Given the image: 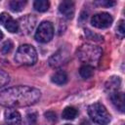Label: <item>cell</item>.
<instances>
[{"instance_id": "cell-28", "label": "cell", "mask_w": 125, "mask_h": 125, "mask_svg": "<svg viewBox=\"0 0 125 125\" xmlns=\"http://www.w3.org/2000/svg\"><path fill=\"white\" fill-rule=\"evenodd\" d=\"M6 125H7V124H6Z\"/></svg>"}, {"instance_id": "cell-4", "label": "cell", "mask_w": 125, "mask_h": 125, "mask_svg": "<svg viewBox=\"0 0 125 125\" xmlns=\"http://www.w3.org/2000/svg\"><path fill=\"white\" fill-rule=\"evenodd\" d=\"M88 114L90 118L99 125H107L110 122V114L104 104L95 103L88 106Z\"/></svg>"}, {"instance_id": "cell-26", "label": "cell", "mask_w": 125, "mask_h": 125, "mask_svg": "<svg viewBox=\"0 0 125 125\" xmlns=\"http://www.w3.org/2000/svg\"><path fill=\"white\" fill-rule=\"evenodd\" d=\"M2 38H3V33H2V31L0 30V40H1Z\"/></svg>"}, {"instance_id": "cell-27", "label": "cell", "mask_w": 125, "mask_h": 125, "mask_svg": "<svg viewBox=\"0 0 125 125\" xmlns=\"http://www.w3.org/2000/svg\"><path fill=\"white\" fill-rule=\"evenodd\" d=\"M64 125H70V124H64Z\"/></svg>"}, {"instance_id": "cell-3", "label": "cell", "mask_w": 125, "mask_h": 125, "mask_svg": "<svg viewBox=\"0 0 125 125\" xmlns=\"http://www.w3.org/2000/svg\"><path fill=\"white\" fill-rule=\"evenodd\" d=\"M15 61L19 64L33 65L37 62V52L32 45H21L16 52Z\"/></svg>"}, {"instance_id": "cell-14", "label": "cell", "mask_w": 125, "mask_h": 125, "mask_svg": "<svg viewBox=\"0 0 125 125\" xmlns=\"http://www.w3.org/2000/svg\"><path fill=\"white\" fill-rule=\"evenodd\" d=\"M51 80L53 83H55L57 85H63L67 82V74L62 70L56 71L51 76Z\"/></svg>"}, {"instance_id": "cell-6", "label": "cell", "mask_w": 125, "mask_h": 125, "mask_svg": "<svg viewBox=\"0 0 125 125\" xmlns=\"http://www.w3.org/2000/svg\"><path fill=\"white\" fill-rule=\"evenodd\" d=\"M113 21V18L110 14L105 13V12H102V13H98L95 14L92 18H91V23L93 26L97 27V28H107L111 25Z\"/></svg>"}, {"instance_id": "cell-22", "label": "cell", "mask_w": 125, "mask_h": 125, "mask_svg": "<svg viewBox=\"0 0 125 125\" xmlns=\"http://www.w3.org/2000/svg\"><path fill=\"white\" fill-rule=\"evenodd\" d=\"M85 35L90 39V40H94V41H103V36L99 35L97 33H93L91 30L89 29H85Z\"/></svg>"}, {"instance_id": "cell-15", "label": "cell", "mask_w": 125, "mask_h": 125, "mask_svg": "<svg viewBox=\"0 0 125 125\" xmlns=\"http://www.w3.org/2000/svg\"><path fill=\"white\" fill-rule=\"evenodd\" d=\"M78 114V111L73 106H66L62 113V117L66 120H73Z\"/></svg>"}, {"instance_id": "cell-18", "label": "cell", "mask_w": 125, "mask_h": 125, "mask_svg": "<svg viewBox=\"0 0 125 125\" xmlns=\"http://www.w3.org/2000/svg\"><path fill=\"white\" fill-rule=\"evenodd\" d=\"M33 7L37 12H46L50 7V3L47 0H36L33 3Z\"/></svg>"}, {"instance_id": "cell-16", "label": "cell", "mask_w": 125, "mask_h": 125, "mask_svg": "<svg viewBox=\"0 0 125 125\" xmlns=\"http://www.w3.org/2000/svg\"><path fill=\"white\" fill-rule=\"evenodd\" d=\"M94 73V67L92 65L89 64H83L80 68H79V74L81 77L87 79L90 78Z\"/></svg>"}, {"instance_id": "cell-10", "label": "cell", "mask_w": 125, "mask_h": 125, "mask_svg": "<svg viewBox=\"0 0 125 125\" xmlns=\"http://www.w3.org/2000/svg\"><path fill=\"white\" fill-rule=\"evenodd\" d=\"M74 3L72 1H62L59 5V12L62 17L67 20H70L74 16Z\"/></svg>"}, {"instance_id": "cell-20", "label": "cell", "mask_w": 125, "mask_h": 125, "mask_svg": "<svg viewBox=\"0 0 125 125\" xmlns=\"http://www.w3.org/2000/svg\"><path fill=\"white\" fill-rule=\"evenodd\" d=\"M9 81H10L9 74L5 70H3V69L0 68V88L1 87H4L5 85H7L9 83Z\"/></svg>"}, {"instance_id": "cell-13", "label": "cell", "mask_w": 125, "mask_h": 125, "mask_svg": "<svg viewBox=\"0 0 125 125\" xmlns=\"http://www.w3.org/2000/svg\"><path fill=\"white\" fill-rule=\"evenodd\" d=\"M66 57H67L66 53H64V51H62L61 49L49 59V64L51 66H54V67L55 66H59L62 63H63V62H65Z\"/></svg>"}, {"instance_id": "cell-24", "label": "cell", "mask_w": 125, "mask_h": 125, "mask_svg": "<svg viewBox=\"0 0 125 125\" xmlns=\"http://www.w3.org/2000/svg\"><path fill=\"white\" fill-rule=\"evenodd\" d=\"M45 117L50 121H56V119H57V115L54 111H47L45 113Z\"/></svg>"}, {"instance_id": "cell-17", "label": "cell", "mask_w": 125, "mask_h": 125, "mask_svg": "<svg viewBox=\"0 0 125 125\" xmlns=\"http://www.w3.org/2000/svg\"><path fill=\"white\" fill-rule=\"evenodd\" d=\"M26 4V1H22V0H13L9 3V7L13 12H21L23 10L24 6Z\"/></svg>"}, {"instance_id": "cell-21", "label": "cell", "mask_w": 125, "mask_h": 125, "mask_svg": "<svg viewBox=\"0 0 125 125\" xmlns=\"http://www.w3.org/2000/svg\"><path fill=\"white\" fill-rule=\"evenodd\" d=\"M116 34L120 38H123L124 37V34H125V26H124V21L123 20H120L118 21L117 25H116Z\"/></svg>"}, {"instance_id": "cell-23", "label": "cell", "mask_w": 125, "mask_h": 125, "mask_svg": "<svg viewBox=\"0 0 125 125\" xmlns=\"http://www.w3.org/2000/svg\"><path fill=\"white\" fill-rule=\"evenodd\" d=\"M37 121L36 112H30L26 115V125H35Z\"/></svg>"}, {"instance_id": "cell-12", "label": "cell", "mask_w": 125, "mask_h": 125, "mask_svg": "<svg viewBox=\"0 0 125 125\" xmlns=\"http://www.w3.org/2000/svg\"><path fill=\"white\" fill-rule=\"evenodd\" d=\"M121 86V79L119 76H111L108 78V80L105 83V90L111 94L114 92L119 91Z\"/></svg>"}, {"instance_id": "cell-19", "label": "cell", "mask_w": 125, "mask_h": 125, "mask_svg": "<svg viewBox=\"0 0 125 125\" xmlns=\"http://www.w3.org/2000/svg\"><path fill=\"white\" fill-rule=\"evenodd\" d=\"M13 47H14L13 42H12L11 40H7V41H5V42L2 44L0 51H1V53H2V54L7 55V54H9V53L13 50Z\"/></svg>"}, {"instance_id": "cell-7", "label": "cell", "mask_w": 125, "mask_h": 125, "mask_svg": "<svg viewBox=\"0 0 125 125\" xmlns=\"http://www.w3.org/2000/svg\"><path fill=\"white\" fill-rule=\"evenodd\" d=\"M36 23V19L31 16V15H26L22 18H21L18 21L19 24V31H22V33L24 34H28L30 33Z\"/></svg>"}, {"instance_id": "cell-9", "label": "cell", "mask_w": 125, "mask_h": 125, "mask_svg": "<svg viewBox=\"0 0 125 125\" xmlns=\"http://www.w3.org/2000/svg\"><path fill=\"white\" fill-rule=\"evenodd\" d=\"M5 122L7 125H21V116L18 110L15 108H8L4 113Z\"/></svg>"}, {"instance_id": "cell-2", "label": "cell", "mask_w": 125, "mask_h": 125, "mask_svg": "<svg viewBox=\"0 0 125 125\" xmlns=\"http://www.w3.org/2000/svg\"><path fill=\"white\" fill-rule=\"evenodd\" d=\"M102 54L103 50L100 47L90 44H84L77 50L78 59L81 62H85V64H89L92 66L100 61Z\"/></svg>"}, {"instance_id": "cell-1", "label": "cell", "mask_w": 125, "mask_h": 125, "mask_svg": "<svg viewBox=\"0 0 125 125\" xmlns=\"http://www.w3.org/2000/svg\"><path fill=\"white\" fill-rule=\"evenodd\" d=\"M41 98V92L29 86H16L0 92V105L8 108L29 106Z\"/></svg>"}, {"instance_id": "cell-11", "label": "cell", "mask_w": 125, "mask_h": 125, "mask_svg": "<svg viewBox=\"0 0 125 125\" xmlns=\"http://www.w3.org/2000/svg\"><path fill=\"white\" fill-rule=\"evenodd\" d=\"M109 97H110V100H111V103L113 104V105L119 111L123 112L124 109H125V105H124V94H123V92L117 91V92L111 93V94H109Z\"/></svg>"}, {"instance_id": "cell-8", "label": "cell", "mask_w": 125, "mask_h": 125, "mask_svg": "<svg viewBox=\"0 0 125 125\" xmlns=\"http://www.w3.org/2000/svg\"><path fill=\"white\" fill-rule=\"evenodd\" d=\"M0 23L9 31L12 33L19 31V24L18 21H15L8 13H1L0 14Z\"/></svg>"}, {"instance_id": "cell-25", "label": "cell", "mask_w": 125, "mask_h": 125, "mask_svg": "<svg viewBox=\"0 0 125 125\" xmlns=\"http://www.w3.org/2000/svg\"><path fill=\"white\" fill-rule=\"evenodd\" d=\"M100 5H102V6H105V7H111V6H113L114 4H115V2L114 1H100V2H98Z\"/></svg>"}, {"instance_id": "cell-5", "label": "cell", "mask_w": 125, "mask_h": 125, "mask_svg": "<svg viewBox=\"0 0 125 125\" xmlns=\"http://www.w3.org/2000/svg\"><path fill=\"white\" fill-rule=\"evenodd\" d=\"M54 36V26L51 21H42L36 29L35 39L40 43H48Z\"/></svg>"}]
</instances>
